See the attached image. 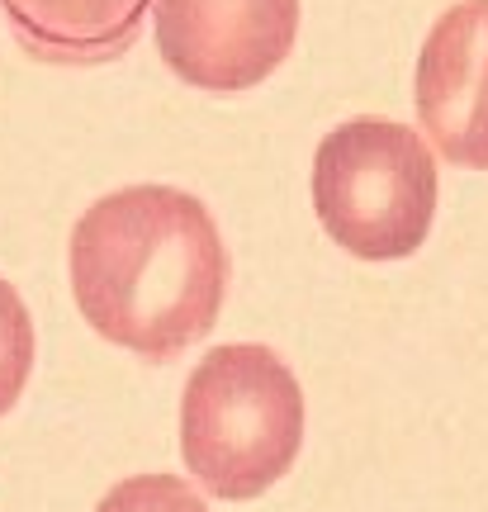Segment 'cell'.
I'll use <instances>...</instances> for the list:
<instances>
[{"label":"cell","instance_id":"1","mask_svg":"<svg viewBox=\"0 0 488 512\" xmlns=\"http://www.w3.org/2000/svg\"><path fill=\"white\" fill-rule=\"evenodd\" d=\"M72 290L105 342L143 361H176L218 323L228 247L195 195L124 185L76 219Z\"/></svg>","mask_w":488,"mask_h":512},{"label":"cell","instance_id":"2","mask_svg":"<svg viewBox=\"0 0 488 512\" xmlns=\"http://www.w3.org/2000/svg\"><path fill=\"white\" fill-rule=\"evenodd\" d=\"M304 446V389L266 347L209 351L181 399V456L214 498L247 503L285 475Z\"/></svg>","mask_w":488,"mask_h":512},{"label":"cell","instance_id":"3","mask_svg":"<svg viewBox=\"0 0 488 512\" xmlns=\"http://www.w3.org/2000/svg\"><path fill=\"white\" fill-rule=\"evenodd\" d=\"M313 209L327 238L361 261L413 256L436 219V162L408 124L361 114L313 157Z\"/></svg>","mask_w":488,"mask_h":512},{"label":"cell","instance_id":"4","mask_svg":"<svg viewBox=\"0 0 488 512\" xmlns=\"http://www.w3.org/2000/svg\"><path fill=\"white\" fill-rule=\"evenodd\" d=\"M299 0H157L162 62L199 91H247L290 57Z\"/></svg>","mask_w":488,"mask_h":512},{"label":"cell","instance_id":"5","mask_svg":"<svg viewBox=\"0 0 488 512\" xmlns=\"http://www.w3.org/2000/svg\"><path fill=\"white\" fill-rule=\"evenodd\" d=\"M417 119L451 166L488 171V0H460L417 53Z\"/></svg>","mask_w":488,"mask_h":512},{"label":"cell","instance_id":"6","mask_svg":"<svg viewBox=\"0 0 488 512\" xmlns=\"http://www.w3.org/2000/svg\"><path fill=\"white\" fill-rule=\"evenodd\" d=\"M15 38L57 67H95L128 53L152 0H0Z\"/></svg>","mask_w":488,"mask_h":512},{"label":"cell","instance_id":"7","mask_svg":"<svg viewBox=\"0 0 488 512\" xmlns=\"http://www.w3.org/2000/svg\"><path fill=\"white\" fill-rule=\"evenodd\" d=\"M34 370V318L10 280H0V418L10 413Z\"/></svg>","mask_w":488,"mask_h":512},{"label":"cell","instance_id":"8","mask_svg":"<svg viewBox=\"0 0 488 512\" xmlns=\"http://www.w3.org/2000/svg\"><path fill=\"white\" fill-rule=\"evenodd\" d=\"M95 512H209V508L176 475H133L124 484H114Z\"/></svg>","mask_w":488,"mask_h":512}]
</instances>
